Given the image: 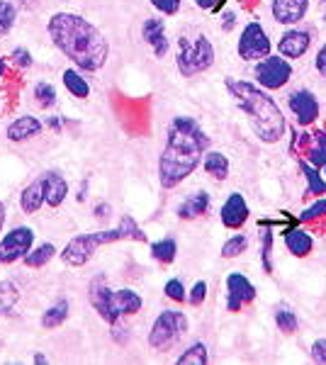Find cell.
Listing matches in <instances>:
<instances>
[{"label": "cell", "instance_id": "obj_17", "mask_svg": "<svg viewBox=\"0 0 326 365\" xmlns=\"http://www.w3.org/2000/svg\"><path fill=\"white\" fill-rule=\"evenodd\" d=\"M277 49H280V54H282V56L297 58V56L305 54L307 49H310V34L302 32V29H290L285 37L280 39Z\"/></svg>", "mask_w": 326, "mask_h": 365}, {"label": "cell", "instance_id": "obj_19", "mask_svg": "<svg viewBox=\"0 0 326 365\" xmlns=\"http://www.w3.org/2000/svg\"><path fill=\"white\" fill-rule=\"evenodd\" d=\"M41 175H44V182H46V205H49V207H58V205L66 200V192H68L66 180L58 173H54V170H46V173H41Z\"/></svg>", "mask_w": 326, "mask_h": 365}, {"label": "cell", "instance_id": "obj_7", "mask_svg": "<svg viewBox=\"0 0 326 365\" xmlns=\"http://www.w3.org/2000/svg\"><path fill=\"white\" fill-rule=\"evenodd\" d=\"M185 331H188L185 314H183V312H175V309H165L163 314L153 322V329L149 334V344H151V349L165 351L173 344H178Z\"/></svg>", "mask_w": 326, "mask_h": 365}, {"label": "cell", "instance_id": "obj_37", "mask_svg": "<svg viewBox=\"0 0 326 365\" xmlns=\"http://www.w3.org/2000/svg\"><path fill=\"white\" fill-rule=\"evenodd\" d=\"M153 8L161 10L163 15H173L178 13V8H180V0H151Z\"/></svg>", "mask_w": 326, "mask_h": 365}, {"label": "cell", "instance_id": "obj_38", "mask_svg": "<svg viewBox=\"0 0 326 365\" xmlns=\"http://www.w3.org/2000/svg\"><path fill=\"white\" fill-rule=\"evenodd\" d=\"M205 295H207V285H205V282H195L193 295L188 297V302H190V304H200L205 299Z\"/></svg>", "mask_w": 326, "mask_h": 365}, {"label": "cell", "instance_id": "obj_42", "mask_svg": "<svg viewBox=\"0 0 326 365\" xmlns=\"http://www.w3.org/2000/svg\"><path fill=\"white\" fill-rule=\"evenodd\" d=\"M317 68H319V73L326 76V46L317 54Z\"/></svg>", "mask_w": 326, "mask_h": 365}, {"label": "cell", "instance_id": "obj_31", "mask_svg": "<svg viewBox=\"0 0 326 365\" xmlns=\"http://www.w3.org/2000/svg\"><path fill=\"white\" fill-rule=\"evenodd\" d=\"M17 299V287L13 282H0V314H8Z\"/></svg>", "mask_w": 326, "mask_h": 365}, {"label": "cell", "instance_id": "obj_33", "mask_svg": "<svg viewBox=\"0 0 326 365\" xmlns=\"http://www.w3.org/2000/svg\"><path fill=\"white\" fill-rule=\"evenodd\" d=\"M34 98H37V103L41 108H51V105L56 103V91L51 83H39L34 88Z\"/></svg>", "mask_w": 326, "mask_h": 365}, {"label": "cell", "instance_id": "obj_20", "mask_svg": "<svg viewBox=\"0 0 326 365\" xmlns=\"http://www.w3.org/2000/svg\"><path fill=\"white\" fill-rule=\"evenodd\" d=\"M144 39L153 46V54L156 56H163L165 49H168V42H165V29H163V22L161 20H146L144 22V29H141Z\"/></svg>", "mask_w": 326, "mask_h": 365}, {"label": "cell", "instance_id": "obj_27", "mask_svg": "<svg viewBox=\"0 0 326 365\" xmlns=\"http://www.w3.org/2000/svg\"><path fill=\"white\" fill-rule=\"evenodd\" d=\"M151 253L158 263H170L178 253V246H175L173 239H163V241H158V244L151 246Z\"/></svg>", "mask_w": 326, "mask_h": 365}, {"label": "cell", "instance_id": "obj_10", "mask_svg": "<svg viewBox=\"0 0 326 365\" xmlns=\"http://www.w3.org/2000/svg\"><path fill=\"white\" fill-rule=\"evenodd\" d=\"M290 76H292V68H290V63L280 56H265L256 66V78L260 81V86L270 88V91L285 86L290 81Z\"/></svg>", "mask_w": 326, "mask_h": 365}, {"label": "cell", "instance_id": "obj_12", "mask_svg": "<svg viewBox=\"0 0 326 365\" xmlns=\"http://www.w3.org/2000/svg\"><path fill=\"white\" fill-rule=\"evenodd\" d=\"M227 292H229V297H227L229 312H239L256 297V287H253L241 273H231L227 278Z\"/></svg>", "mask_w": 326, "mask_h": 365}, {"label": "cell", "instance_id": "obj_23", "mask_svg": "<svg viewBox=\"0 0 326 365\" xmlns=\"http://www.w3.org/2000/svg\"><path fill=\"white\" fill-rule=\"evenodd\" d=\"M61 78H63V86L68 88V93L73 98H88V96H91V86H88V81L83 78L76 68H66Z\"/></svg>", "mask_w": 326, "mask_h": 365}, {"label": "cell", "instance_id": "obj_9", "mask_svg": "<svg viewBox=\"0 0 326 365\" xmlns=\"http://www.w3.org/2000/svg\"><path fill=\"white\" fill-rule=\"evenodd\" d=\"M268 51H270V42H268V37H265L263 27H260L258 22L246 25L244 34H241V39H239L241 58H246V61H263V58L268 56Z\"/></svg>", "mask_w": 326, "mask_h": 365}, {"label": "cell", "instance_id": "obj_11", "mask_svg": "<svg viewBox=\"0 0 326 365\" xmlns=\"http://www.w3.org/2000/svg\"><path fill=\"white\" fill-rule=\"evenodd\" d=\"M295 146H297L300 154L305 156V163H310L314 168L326 166V134L324 132L300 134V139L295 141Z\"/></svg>", "mask_w": 326, "mask_h": 365}, {"label": "cell", "instance_id": "obj_41", "mask_svg": "<svg viewBox=\"0 0 326 365\" xmlns=\"http://www.w3.org/2000/svg\"><path fill=\"white\" fill-rule=\"evenodd\" d=\"M263 241H265V244H263V263H265V270L270 273V270H272V266H270V241H272L270 232L263 234Z\"/></svg>", "mask_w": 326, "mask_h": 365}, {"label": "cell", "instance_id": "obj_30", "mask_svg": "<svg viewBox=\"0 0 326 365\" xmlns=\"http://www.w3.org/2000/svg\"><path fill=\"white\" fill-rule=\"evenodd\" d=\"M178 363L180 365H205L207 363V349L203 344H195V346H190L185 353H183L180 358H178Z\"/></svg>", "mask_w": 326, "mask_h": 365}, {"label": "cell", "instance_id": "obj_21", "mask_svg": "<svg viewBox=\"0 0 326 365\" xmlns=\"http://www.w3.org/2000/svg\"><path fill=\"white\" fill-rule=\"evenodd\" d=\"M207 207H210V195L205 190L193 192L188 200H183V205L178 207V217L180 220H195V217L205 215Z\"/></svg>", "mask_w": 326, "mask_h": 365}, {"label": "cell", "instance_id": "obj_22", "mask_svg": "<svg viewBox=\"0 0 326 365\" xmlns=\"http://www.w3.org/2000/svg\"><path fill=\"white\" fill-rule=\"evenodd\" d=\"M285 244L290 253H295V256H307L312 251V237L307 232H302V229H290L285 234Z\"/></svg>", "mask_w": 326, "mask_h": 365}, {"label": "cell", "instance_id": "obj_18", "mask_svg": "<svg viewBox=\"0 0 326 365\" xmlns=\"http://www.w3.org/2000/svg\"><path fill=\"white\" fill-rule=\"evenodd\" d=\"M41 132V122L37 120V117H17V120L13 122V125L8 127V139L10 141H25V139H32L37 137V134Z\"/></svg>", "mask_w": 326, "mask_h": 365}, {"label": "cell", "instance_id": "obj_6", "mask_svg": "<svg viewBox=\"0 0 326 365\" xmlns=\"http://www.w3.org/2000/svg\"><path fill=\"white\" fill-rule=\"evenodd\" d=\"M215 61V49L205 34L200 37H180L178 42V71L183 76H198L212 66Z\"/></svg>", "mask_w": 326, "mask_h": 365}, {"label": "cell", "instance_id": "obj_16", "mask_svg": "<svg viewBox=\"0 0 326 365\" xmlns=\"http://www.w3.org/2000/svg\"><path fill=\"white\" fill-rule=\"evenodd\" d=\"M44 202H46V182H44V175H39L37 180H32L25 190H22L20 207L22 212H27V215H34V212L41 210Z\"/></svg>", "mask_w": 326, "mask_h": 365}, {"label": "cell", "instance_id": "obj_5", "mask_svg": "<svg viewBox=\"0 0 326 365\" xmlns=\"http://www.w3.org/2000/svg\"><path fill=\"white\" fill-rule=\"evenodd\" d=\"M91 302L98 309V314L105 322L117 324V319L124 314H136L141 309V297L134 290H110L108 280L103 275H98L91 282Z\"/></svg>", "mask_w": 326, "mask_h": 365}, {"label": "cell", "instance_id": "obj_35", "mask_svg": "<svg viewBox=\"0 0 326 365\" xmlns=\"http://www.w3.org/2000/svg\"><path fill=\"white\" fill-rule=\"evenodd\" d=\"M165 295H168L170 299H175V302H183V299H188L185 287H183V282L175 280V278L165 282Z\"/></svg>", "mask_w": 326, "mask_h": 365}, {"label": "cell", "instance_id": "obj_26", "mask_svg": "<svg viewBox=\"0 0 326 365\" xmlns=\"http://www.w3.org/2000/svg\"><path fill=\"white\" fill-rule=\"evenodd\" d=\"M54 253H56V249L51 244H41V246H37L34 251H29L27 256H25V263L29 268H41L44 263H49L51 258H54Z\"/></svg>", "mask_w": 326, "mask_h": 365}, {"label": "cell", "instance_id": "obj_1", "mask_svg": "<svg viewBox=\"0 0 326 365\" xmlns=\"http://www.w3.org/2000/svg\"><path fill=\"white\" fill-rule=\"evenodd\" d=\"M210 137L203 132V127L193 117H175L168 127V141L158 161V180L163 187H175L198 168L203 161Z\"/></svg>", "mask_w": 326, "mask_h": 365}, {"label": "cell", "instance_id": "obj_24", "mask_svg": "<svg viewBox=\"0 0 326 365\" xmlns=\"http://www.w3.org/2000/svg\"><path fill=\"white\" fill-rule=\"evenodd\" d=\"M205 170L212 175V178L224 180L229 175V161H227V156L219 154V151H210V154H205Z\"/></svg>", "mask_w": 326, "mask_h": 365}, {"label": "cell", "instance_id": "obj_36", "mask_svg": "<svg viewBox=\"0 0 326 365\" xmlns=\"http://www.w3.org/2000/svg\"><path fill=\"white\" fill-rule=\"evenodd\" d=\"M326 215V200H319L317 205H312L310 210H305L300 215V222H310V220H317V217Z\"/></svg>", "mask_w": 326, "mask_h": 365}, {"label": "cell", "instance_id": "obj_45", "mask_svg": "<svg viewBox=\"0 0 326 365\" xmlns=\"http://www.w3.org/2000/svg\"><path fill=\"white\" fill-rule=\"evenodd\" d=\"M5 68H8V66H5V58H0V78H3V73H5Z\"/></svg>", "mask_w": 326, "mask_h": 365}, {"label": "cell", "instance_id": "obj_3", "mask_svg": "<svg viewBox=\"0 0 326 365\" xmlns=\"http://www.w3.org/2000/svg\"><path fill=\"white\" fill-rule=\"evenodd\" d=\"M227 88L231 96H234L236 105L248 115L253 132L265 144H275L282 137V132H285V120H282L280 108L272 103V98L265 96L263 91H258L256 86L246 83V81L227 78Z\"/></svg>", "mask_w": 326, "mask_h": 365}, {"label": "cell", "instance_id": "obj_43", "mask_svg": "<svg viewBox=\"0 0 326 365\" xmlns=\"http://www.w3.org/2000/svg\"><path fill=\"white\" fill-rule=\"evenodd\" d=\"M15 56H17V63H22V66H29V54H25L22 49H17Z\"/></svg>", "mask_w": 326, "mask_h": 365}, {"label": "cell", "instance_id": "obj_39", "mask_svg": "<svg viewBox=\"0 0 326 365\" xmlns=\"http://www.w3.org/2000/svg\"><path fill=\"white\" fill-rule=\"evenodd\" d=\"M312 358L317 363H326V339H319L317 344L312 346Z\"/></svg>", "mask_w": 326, "mask_h": 365}, {"label": "cell", "instance_id": "obj_32", "mask_svg": "<svg viewBox=\"0 0 326 365\" xmlns=\"http://www.w3.org/2000/svg\"><path fill=\"white\" fill-rule=\"evenodd\" d=\"M15 25V5L8 0H0V34L10 32V27Z\"/></svg>", "mask_w": 326, "mask_h": 365}, {"label": "cell", "instance_id": "obj_25", "mask_svg": "<svg viewBox=\"0 0 326 365\" xmlns=\"http://www.w3.org/2000/svg\"><path fill=\"white\" fill-rule=\"evenodd\" d=\"M66 317H68V302H56L54 307H49L44 312V317H41V327L56 329L66 322Z\"/></svg>", "mask_w": 326, "mask_h": 365}, {"label": "cell", "instance_id": "obj_40", "mask_svg": "<svg viewBox=\"0 0 326 365\" xmlns=\"http://www.w3.org/2000/svg\"><path fill=\"white\" fill-rule=\"evenodd\" d=\"M227 3V0H195V5L198 8H205V10H212V13H217V10H222V5Z\"/></svg>", "mask_w": 326, "mask_h": 365}, {"label": "cell", "instance_id": "obj_44", "mask_svg": "<svg viewBox=\"0 0 326 365\" xmlns=\"http://www.w3.org/2000/svg\"><path fill=\"white\" fill-rule=\"evenodd\" d=\"M3 222H5V207H3V202H0V229H3Z\"/></svg>", "mask_w": 326, "mask_h": 365}, {"label": "cell", "instance_id": "obj_4", "mask_svg": "<svg viewBox=\"0 0 326 365\" xmlns=\"http://www.w3.org/2000/svg\"><path fill=\"white\" fill-rule=\"evenodd\" d=\"M124 239L146 241V234L141 232L139 225H136L132 217H124L120 225L115 229H108V232L81 234V237L71 239L61 253V258H63V263H68V266H83V263L91 261L93 253H96L103 244H112V241H124Z\"/></svg>", "mask_w": 326, "mask_h": 365}, {"label": "cell", "instance_id": "obj_2", "mask_svg": "<svg viewBox=\"0 0 326 365\" xmlns=\"http://www.w3.org/2000/svg\"><path fill=\"white\" fill-rule=\"evenodd\" d=\"M49 34L56 49L83 71H100L108 61V39L86 17L73 13H56L49 20Z\"/></svg>", "mask_w": 326, "mask_h": 365}, {"label": "cell", "instance_id": "obj_34", "mask_svg": "<svg viewBox=\"0 0 326 365\" xmlns=\"http://www.w3.org/2000/svg\"><path fill=\"white\" fill-rule=\"evenodd\" d=\"M246 246H248L246 237H234V239H229L227 244L222 246V256L224 258H234V256H239L241 251H246Z\"/></svg>", "mask_w": 326, "mask_h": 365}, {"label": "cell", "instance_id": "obj_28", "mask_svg": "<svg viewBox=\"0 0 326 365\" xmlns=\"http://www.w3.org/2000/svg\"><path fill=\"white\" fill-rule=\"evenodd\" d=\"M275 322L277 327H280V331L285 334H292L295 329H297V317H295V312L287 307V304H280L275 312Z\"/></svg>", "mask_w": 326, "mask_h": 365}, {"label": "cell", "instance_id": "obj_14", "mask_svg": "<svg viewBox=\"0 0 326 365\" xmlns=\"http://www.w3.org/2000/svg\"><path fill=\"white\" fill-rule=\"evenodd\" d=\"M310 0H275L272 3V15L280 25H295L307 13Z\"/></svg>", "mask_w": 326, "mask_h": 365}, {"label": "cell", "instance_id": "obj_29", "mask_svg": "<svg viewBox=\"0 0 326 365\" xmlns=\"http://www.w3.org/2000/svg\"><path fill=\"white\" fill-rule=\"evenodd\" d=\"M300 166L307 173V180H310L307 195H319V192H326V182L319 178V168H314V166H310V163H305V161H302Z\"/></svg>", "mask_w": 326, "mask_h": 365}, {"label": "cell", "instance_id": "obj_46", "mask_svg": "<svg viewBox=\"0 0 326 365\" xmlns=\"http://www.w3.org/2000/svg\"><path fill=\"white\" fill-rule=\"evenodd\" d=\"M324 168H326V166H324Z\"/></svg>", "mask_w": 326, "mask_h": 365}, {"label": "cell", "instance_id": "obj_13", "mask_svg": "<svg viewBox=\"0 0 326 365\" xmlns=\"http://www.w3.org/2000/svg\"><path fill=\"white\" fill-rule=\"evenodd\" d=\"M290 110L295 113L300 125H312L319 115V103L310 91H297L290 96Z\"/></svg>", "mask_w": 326, "mask_h": 365}, {"label": "cell", "instance_id": "obj_15", "mask_svg": "<svg viewBox=\"0 0 326 365\" xmlns=\"http://www.w3.org/2000/svg\"><path fill=\"white\" fill-rule=\"evenodd\" d=\"M246 220H248L246 200L241 197L239 192H231L229 200L224 202V207H222V222H224V227L239 229Z\"/></svg>", "mask_w": 326, "mask_h": 365}, {"label": "cell", "instance_id": "obj_8", "mask_svg": "<svg viewBox=\"0 0 326 365\" xmlns=\"http://www.w3.org/2000/svg\"><path fill=\"white\" fill-rule=\"evenodd\" d=\"M34 232L29 227H17L0 241V263H15L32 251Z\"/></svg>", "mask_w": 326, "mask_h": 365}]
</instances>
